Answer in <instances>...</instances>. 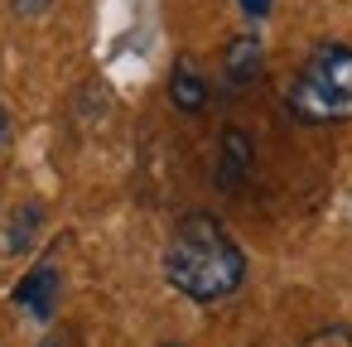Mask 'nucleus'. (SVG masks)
<instances>
[{
  "mask_svg": "<svg viewBox=\"0 0 352 347\" xmlns=\"http://www.w3.org/2000/svg\"><path fill=\"white\" fill-rule=\"evenodd\" d=\"M54 5H58V0H10V15L15 20H44Z\"/></svg>",
  "mask_w": 352,
  "mask_h": 347,
  "instance_id": "6e6552de",
  "label": "nucleus"
},
{
  "mask_svg": "<svg viewBox=\"0 0 352 347\" xmlns=\"http://www.w3.org/2000/svg\"><path fill=\"white\" fill-rule=\"evenodd\" d=\"M164 280L193 304H222L246 284V251L212 212H184L164 241Z\"/></svg>",
  "mask_w": 352,
  "mask_h": 347,
  "instance_id": "f257e3e1",
  "label": "nucleus"
},
{
  "mask_svg": "<svg viewBox=\"0 0 352 347\" xmlns=\"http://www.w3.org/2000/svg\"><path fill=\"white\" fill-rule=\"evenodd\" d=\"M6 145H10V111L0 107V150H6Z\"/></svg>",
  "mask_w": 352,
  "mask_h": 347,
  "instance_id": "9d476101",
  "label": "nucleus"
},
{
  "mask_svg": "<svg viewBox=\"0 0 352 347\" xmlns=\"http://www.w3.org/2000/svg\"><path fill=\"white\" fill-rule=\"evenodd\" d=\"M34 222H39V208L30 203L25 212H15V232H10V251H25L30 246V232H34Z\"/></svg>",
  "mask_w": 352,
  "mask_h": 347,
  "instance_id": "0eeeda50",
  "label": "nucleus"
},
{
  "mask_svg": "<svg viewBox=\"0 0 352 347\" xmlns=\"http://www.w3.org/2000/svg\"><path fill=\"white\" fill-rule=\"evenodd\" d=\"M251 164H256V145H251V135L236 131V126H227L222 140H217V183L232 193V188L251 174Z\"/></svg>",
  "mask_w": 352,
  "mask_h": 347,
  "instance_id": "39448f33",
  "label": "nucleus"
},
{
  "mask_svg": "<svg viewBox=\"0 0 352 347\" xmlns=\"http://www.w3.org/2000/svg\"><path fill=\"white\" fill-rule=\"evenodd\" d=\"M169 102L184 116H203L208 111V78H203V68L188 54L174 58V68H169Z\"/></svg>",
  "mask_w": 352,
  "mask_h": 347,
  "instance_id": "20e7f679",
  "label": "nucleus"
},
{
  "mask_svg": "<svg viewBox=\"0 0 352 347\" xmlns=\"http://www.w3.org/2000/svg\"><path fill=\"white\" fill-rule=\"evenodd\" d=\"M39 347H58V342H54V337H49V342H39Z\"/></svg>",
  "mask_w": 352,
  "mask_h": 347,
  "instance_id": "9b49d317",
  "label": "nucleus"
},
{
  "mask_svg": "<svg viewBox=\"0 0 352 347\" xmlns=\"http://www.w3.org/2000/svg\"><path fill=\"white\" fill-rule=\"evenodd\" d=\"M285 111L299 126H342L352 121V44L323 39L299 63L285 87Z\"/></svg>",
  "mask_w": 352,
  "mask_h": 347,
  "instance_id": "f03ea898",
  "label": "nucleus"
},
{
  "mask_svg": "<svg viewBox=\"0 0 352 347\" xmlns=\"http://www.w3.org/2000/svg\"><path fill=\"white\" fill-rule=\"evenodd\" d=\"M164 347H179V342H164Z\"/></svg>",
  "mask_w": 352,
  "mask_h": 347,
  "instance_id": "f8f14e48",
  "label": "nucleus"
},
{
  "mask_svg": "<svg viewBox=\"0 0 352 347\" xmlns=\"http://www.w3.org/2000/svg\"><path fill=\"white\" fill-rule=\"evenodd\" d=\"M261 73H265V49H261V39L256 34H236L227 49H222V78H227V87H251V82H261Z\"/></svg>",
  "mask_w": 352,
  "mask_h": 347,
  "instance_id": "7ed1b4c3",
  "label": "nucleus"
},
{
  "mask_svg": "<svg viewBox=\"0 0 352 347\" xmlns=\"http://www.w3.org/2000/svg\"><path fill=\"white\" fill-rule=\"evenodd\" d=\"M270 5H275V0H241V10H246L251 20H261V15H265Z\"/></svg>",
  "mask_w": 352,
  "mask_h": 347,
  "instance_id": "1a4fd4ad",
  "label": "nucleus"
},
{
  "mask_svg": "<svg viewBox=\"0 0 352 347\" xmlns=\"http://www.w3.org/2000/svg\"><path fill=\"white\" fill-rule=\"evenodd\" d=\"M54 294H58V270H54V265H34V270L15 284V304L30 309L39 323L54 313Z\"/></svg>",
  "mask_w": 352,
  "mask_h": 347,
  "instance_id": "423d86ee",
  "label": "nucleus"
}]
</instances>
